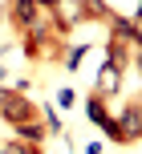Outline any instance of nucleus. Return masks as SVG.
Here are the masks:
<instances>
[{
  "mask_svg": "<svg viewBox=\"0 0 142 154\" xmlns=\"http://www.w3.org/2000/svg\"><path fill=\"white\" fill-rule=\"evenodd\" d=\"M138 73H142V49H138Z\"/></svg>",
  "mask_w": 142,
  "mask_h": 154,
  "instance_id": "obj_14",
  "label": "nucleus"
},
{
  "mask_svg": "<svg viewBox=\"0 0 142 154\" xmlns=\"http://www.w3.org/2000/svg\"><path fill=\"white\" fill-rule=\"evenodd\" d=\"M85 118H89L94 126H106V118H110V109H106V97L89 93V97H85Z\"/></svg>",
  "mask_w": 142,
  "mask_h": 154,
  "instance_id": "obj_7",
  "label": "nucleus"
},
{
  "mask_svg": "<svg viewBox=\"0 0 142 154\" xmlns=\"http://www.w3.org/2000/svg\"><path fill=\"white\" fill-rule=\"evenodd\" d=\"M0 154H41V146H29V142L8 138V142H0Z\"/></svg>",
  "mask_w": 142,
  "mask_h": 154,
  "instance_id": "obj_9",
  "label": "nucleus"
},
{
  "mask_svg": "<svg viewBox=\"0 0 142 154\" xmlns=\"http://www.w3.org/2000/svg\"><path fill=\"white\" fill-rule=\"evenodd\" d=\"M118 146H130V142H142V101H126L122 114L114 118V138Z\"/></svg>",
  "mask_w": 142,
  "mask_h": 154,
  "instance_id": "obj_1",
  "label": "nucleus"
},
{
  "mask_svg": "<svg viewBox=\"0 0 142 154\" xmlns=\"http://www.w3.org/2000/svg\"><path fill=\"white\" fill-rule=\"evenodd\" d=\"M73 101H77V97H73V89H61V93H57V106H61V109H69Z\"/></svg>",
  "mask_w": 142,
  "mask_h": 154,
  "instance_id": "obj_12",
  "label": "nucleus"
},
{
  "mask_svg": "<svg viewBox=\"0 0 142 154\" xmlns=\"http://www.w3.org/2000/svg\"><path fill=\"white\" fill-rule=\"evenodd\" d=\"M49 16H53V24H57V32H69V29H77L81 20H85V8H81V0H57L53 8H49Z\"/></svg>",
  "mask_w": 142,
  "mask_h": 154,
  "instance_id": "obj_2",
  "label": "nucleus"
},
{
  "mask_svg": "<svg viewBox=\"0 0 142 154\" xmlns=\"http://www.w3.org/2000/svg\"><path fill=\"white\" fill-rule=\"evenodd\" d=\"M138 101H142V97H138Z\"/></svg>",
  "mask_w": 142,
  "mask_h": 154,
  "instance_id": "obj_17",
  "label": "nucleus"
},
{
  "mask_svg": "<svg viewBox=\"0 0 142 154\" xmlns=\"http://www.w3.org/2000/svg\"><path fill=\"white\" fill-rule=\"evenodd\" d=\"M138 12H142V0H138Z\"/></svg>",
  "mask_w": 142,
  "mask_h": 154,
  "instance_id": "obj_16",
  "label": "nucleus"
},
{
  "mask_svg": "<svg viewBox=\"0 0 142 154\" xmlns=\"http://www.w3.org/2000/svg\"><path fill=\"white\" fill-rule=\"evenodd\" d=\"M81 57H85V45H73V49H69V57H65V69H77Z\"/></svg>",
  "mask_w": 142,
  "mask_h": 154,
  "instance_id": "obj_10",
  "label": "nucleus"
},
{
  "mask_svg": "<svg viewBox=\"0 0 142 154\" xmlns=\"http://www.w3.org/2000/svg\"><path fill=\"white\" fill-rule=\"evenodd\" d=\"M110 37H114V41H126V45H134V20L114 12V16H110Z\"/></svg>",
  "mask_w": 142,
  "mask_h": 154,
  "instance_id": "obj_6",
  "label": "nucleus"
},
{
  "mask_svg": "<svg viewBox=\"0 0 142 154\" xmlns=\"http://www.w3.org/2000/svg\"><path fill=\"white\" fill-rule=\"evenodd\" d=\"M8 97H12V89H8V85H0V114H4V106H8Z\"/></svg>",
  "mask_w": 142,
  "mask_h": 154,
  "instance_id": "obj_13",
  "label": "nucleus"
},
{
  "mask_svg": "<svg viewBox=\"0 0 142 154\" xmlns=\"http://www.w3.org/2000/svg\"><path fill=\"white\" fill-rule=\"evenodd\" d=\"M12 138H16V142H29V146H45L49 130H45V122H41V118H29V122L12 126Z\"/></svg>",
  "mask_w": 142,
  "mask_h": 154,
  "instance_id": "obj_5",
  "label": "nucleus"
},
{
  "mask_svg": "<svg viewBox=\"0 0 142 154\" xmlns=\"http://www.w3.org/2000/svg\"><path fill=\"white\" fill-rule=\"evenodd\" d=\"M0 81H4V65H0Z\"/></svg>",
  "mask_w": 142,
  "mask_h": 154,
  "instance_id": "obj_15",
  "label": "nucleus"
},
{
  "mask_svg": "<svg viewBox=\"0 0 142 154\" xmlns=\"http://www.w3.org/2000/svg\"><path fill=\"white\" fill-rule=\"evenodd\" d=\"M81 8H85V20H106L110 24V16H114V8L106 0H81Z\"/></svg>",
  "mask_w": 142,
  "mask_h": 154,
  "instance_id": "obj_8",
  "label": "nucleus"
},
{
  "mask_svg": "<svg viewBox=\"0 0 142 154\" xmlns=\"http://www.w3.org/2000/svg\"><path fill=\"white\" fill-rule=\"evenodd\" d=\"M122 77H126V73H122L118 65L102 61V69H97V81H94V93H97V97H106V101H110V97H118V93H122Z\"/></svg>",
  "mask_w": 142,
  "mask_h": 154,
  "instance_id": "obj_4",
  "label": "nucleus"
},
{
  "mask_svg": "<svg viewBox=\"0 0 142 154\" xmlns=\"http://www.w3.org/2000/svg\"><path fill=\"white\" fill-rule=\"evenodd\" d=\"M130 20H134V49H142V12H134Z\"/></svg>",
  "mask_w": 142,
  "mask_h": 154,
  "instance_id": "obj_11",
  "label": "nucleus"
},
{
  "mask_svg": "<svg viewBox=\"0 0 142 154\" xmlns=\"http://www.w3.org/2000/svg\"><path fill=\"white\" fill-rule=\"evenodd\" d=\"M41 12H45V8H41L37 0H8V20H12L16 32H29L32 24L41 20Z\"/></svg>",
  "mask_w": 142,
  "mask_h": 154,
  "instance_id": "obj_3",
  "label": "nucleus"
}]
</instances>
